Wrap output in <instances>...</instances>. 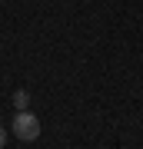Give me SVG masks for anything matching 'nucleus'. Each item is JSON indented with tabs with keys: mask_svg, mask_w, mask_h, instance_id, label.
Segmentation results:
<instances>
[{
	"mask_svg": "<svg viewBox=\"0 0 143 149\" xmlns=\"http://www.w3.org/2000/svg\"><path fill=\"white\" fill-rule=\"evenodd\" d=\"M13 136L23 139V143H33V139L40 136V119L33 116V113L20 109V113H17V119H13Z\"/></svg>",
	"mask_w": 143,
	"mask_h": 149,
	"instance_id": "1",
	"label": "nucleus"
},
{
	"mask_svg": "<svg viewBox=\"0 0 143 149\" xmlns=\"http://www.w3.org/2000/svg\"><path fill=\"white\" fill-rule=\"evenodd\" d=\"M27 103H30V93H27V90H17L13 93V106L17 109H27Z\"/></svg>",
	"mask_w": 143,
	"mask_h": 149,
	"instance_id": "2",
	"label": "nucleus"
},
{
	"mask_svg": "<svg viewBox=\"0 0 143 149\" xmlns=\"http://www.w3.org/2000/svg\"><path fill=\"white\" fill-rule=\"evenodd\" d=\"M4 143H7V129H0V149H4Z\"/></svg>",
	"mask_w": 143,
	"mask_h": 149,
	"instance_id": "3",
	"label": "nucleus"
}]
</instances>
